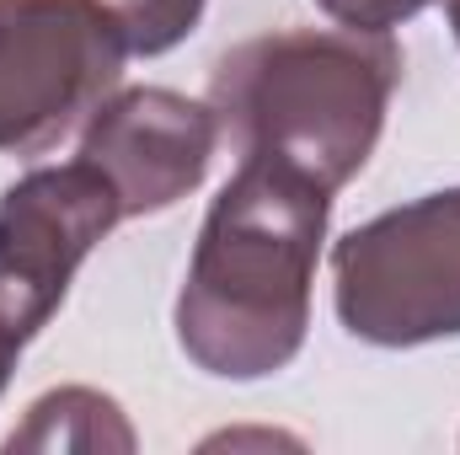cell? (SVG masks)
Instances as JSON below:
<instances>
[{
  "instance_id": "7a4b0ae2",
  "label": "cell",
  "mask_w": 460,
  "mask_h": 455,
  "mask_svg": "<svg viewBox=\"0 0 460 455\" xmlns=\"http://www.w3.org/2000/svg\"><path fill=\"white\" fill-rule=\"evenodd\" d=\"M396 81L391 32L295 27L235 43L209 76V108L241 156L284 161L338 193L364 172Z\"/></svg>"
},
{
  "instance_id": "ba28073f",
  "label": "cell",
  "mask_w": 460,
  "mask_h": 455,
  "mask_svg": "<svg viewBox=\"0 0 460 455\" xmlns=\"http://www.w3.org/2000/svg\"><path fill=\"white\" fill-rule=\"evenodd\" d=\"M118 16H123V32H128V54L155 59L199 27L204 0H123Z\"/></svg>"
},
{
  "instance_id": "30bf717a",
  "label": "cell",
  "mask_w": 460,
  "mask_h": 455,
  "mask_svg": "<svg viewBox=\"0 0 460 455\" xmlns=\"http://www.w3.org/2000/svg\"><path fill=\"white\" fill-rule=\"evenodd\" d=\"M16 353H22V338L0 327V391L11 386V370H16Z\"/></svg>"
},
{
  "instance_id": "52a82bcc",
  "label": "cell",
  "mask_w": 460,
  "mask_h": 455,
  "mask_svg": "<svg viewBox=\"0 0 460 455\" xmlns=\"http://www.w3.org/2000/svg\"><path fill=\"white\" fill-rule=\"evenodd\" d=\"M5 451H134V429L113 397L92 386H59L27 407V424Z\"/></svg>"
},
{
  "instance_id": "8992f818",
  "label": "cell",
  "mask_w": 460,
  "mask_h": 455,
  "mask_svg": "<svg viewBox=\"0 0 460 455\" xmlns=\"http://www.w3.org/2000/svg\"><path fill=\"white\" fill-rule=\"evenodd\" d=\"M220 145L215 108L166 92V86H128L97 103L81 129V161H92L118 193L123 220L161 215L188 199Z\"/></svg>"
},
{
  "instance_id": "3957f363",
  "label": "cell",
  "mask_w": 460,
  "mask_h": 455,
  "mask_svg": "<svg viewBox=\"0 0 460 455\" xmlns=\"http://www.w3.org/2000/svg\"><path fill=\"white\" fill-rule=\"evenodd\" d=\"M332 306L375 348L460 338V188L348 230L332 246Z\"/></svg>"
},
{
  "instance_id": "5b68a950",
  "label": "cell",
  "mask_w": 460,
  "mask_h": 455,
  "mask_svg": "<svg viewBox=\"0 0 460 455\" xmlns=\"http://www.w3.org/2000/svg\"><path fill=\"white\" fill-rule=\"evenodd\" d=\"M123 220L92 161L38 166L0 193V327L27 343L65 306L75 268Z\"/></svg>"
},
{
  "instance_id": "6da1fadb",
  "label": "cell",
  "mask_w": 460,
  "mask_h": 455,
  "mask_svg": "<svg viewBox=\"0 0 460 455\" xmlns=\"http://www.w3.org/2000/svg\"><path fill=\"white\" fill-rule=\"evenodd\" d=\"M327 215L332 188L284 161L241 156L177 295V343L204 375L262 380L305 348Z\"/></svg>"
},
{
  "instance_id": "277c9868",
  "label": "cell",
  "mask_w": 460,
  "mask_h": 455,
  "mask_svg": "<svg viewBox=\"0 0 460 455\" xmlns=\"http://www.w3.org/2000/svg\"><path fill=\"white\" fill-rule=\"evenodd\" d=\"M128 32L108 0H0V156H32L97 113Z\"/></svg>"
},
{
  "instance_id": "8fae6325",
  "label": "cell",
  "mask_w": 460,
  "mask_h": 455,
  "mask_svg": "<svg viewBox=\"0 0 460 455\" xmlns=\"http://www.w3.org/2000/svg\"><path fill=\"white\" fill-rule=\"evenodd\" d=\"M445 11H450V27H456V43H460V0H445Z\"/></svg>"
},
{
  "instance_id": "9c48e42d",
  "label": "cell",
  "mask_w": 460,
  "mask_h": 455,
  "mask_svg": "<svg viewBox=\"0 0 460 455\" xmlns=\"http://www.w3.org/2000/svg\"><path fill=\"white\" fill-rule=\"evenodd\" d=\"M332 22H343V27H358V32H391V27H402V22H412L423 5H434V0H316Z\"/></svg>"
}]
</instances>
